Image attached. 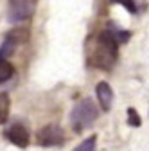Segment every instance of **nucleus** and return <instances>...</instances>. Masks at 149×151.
I'll return each mask as SVG.
<instances>
[{"mask_svg": "<svg viewBox=\"0 0 149 151\" xmlns=\"http://www.w3.org/2000/svg\"><path fill=\"white\" fill-rule=\"evenodd\" d=\"M119 54V42L111 31H102L97 38V47L90 56V63L101 68V70H111L113 63L117 61Z\"/></svg>", "mask_w": 149, "mask_h": 151, "instance_id": "nucleus-1", "label": "nucleus"}, {"mask_svg": "<svg viewBox=\"0 0 149 151\" xmlns=\"http://www.w3.org/2000/svg\"><path fill=\"white\" fill-rule=\"evenodd\" d=\"M97 119V108L92 99H81L76 103V106L70 111V122L74 126V131H83L85 128H90Z\"/></svg>", "mask_w": 149, "mask_h": 151, "instance_id": "nucleus-2", "label": "nucleus"}, {"mask_svg": "<svg viewBox=\"0 0 149 151\" xmlns=\"http://www.w3.org/2000/svg\"><path fill=\"white\" fill-rule=\"evenodd\" d=\"M36 139H38V144L43 146V147H50V146H61L65 142V131L61 126L58 124H47L43 126L38 135H36Z\"/></svg>", "mask_w": 149, "mask_h": 151, "instance_id": "nucleus-3", "label": "nucleus"}, {"mask_svg": "<svg viewBox=\"0 0 149 151\" xmlns=\"http://www.w3.org/2000/svg\"><path fill=\"white\" fill-rule=\"evenodd\" d=\"M32 13H34V0H11L7 18L13 24H22L29 20Z\"/></svg>", "mask_w": 149, "mask_h": 151, "instance_id": "nucleus-4", "label": "nucleus"}, {"mask_svg": "<svg viewBox=\"0 0 149 151\" xmlns=\"http://www.w3.org/2000/svg\"><path fill=\"white\" fill-rule=\"evenodd\" d=\"M6 139L14 144L16 147H27L29 146V129L22 124H13L6 129Z\"/></svg>", "mask_w": 149, "mask_h": 151, "instance_id": "nucleus-5", "label": "nucleus"}, {"mask_svg": "<svg viewBox=\"0 0 149 151\" xmlns=\"http://www.w3.org/2000/svg\"><path fill=\"white\" fill-rule=\"evenodd\" d=\"M95 93H97V101L101 104V110L110 111L111 104H113V90H111V86L106 81H101L95 88Z\"/></svg>", "mask_w": 149, "mask_h": 151, "instance_id": "nucleus-6", "label": "nucleus"}, {"mask_svg": "<svg viewBox=\"0 0 149 151\" xmlns=\"http://www.w3.org/2000/svg\"><path fill=\"white\" fill-rule=\"evenodd\" d=\"M9 110H11V101L7 93H0V124H6L9 117Z\"/></svg>", "mask_w": 149, "mask_h": 151, "instance_id": "nucleus-7", "label": "nucleus"}, {"mask_svg": "<svg viewBox=\"0 0 149 151\" xmlns=\"http://www.w3.org/2000/svg\"><path fill=\"white\" fill-rule=\"evenodd\" d=\"M16 45H18V42L14 40V38H13V36H7L6 42L0 45V60H4V58H7V56H11V54L14 52Z\"/></svg>", "mask_w": 149, "mask_h": 151, "instance_id": "nucleus-8", "label": "nucleus"}, {"mask_svg": "<svg viewBox=\"0 0 149 151\" xmlns=\"http://www.w3.org/2000/svg\"><path fill=\"white\" fill-rule=\"evenodd\" d=\"M13 74H14V68L13 65L4 58V60H0V83H6L13 78Z\"/></svg>", "mask_w": 149, "mask_h": 151, "instance_id": "nucleus-9", "label": "nucleus"}, {"mask_svg": "<svg viewBox=\"0 0 149 151\" xmlns=\"http://www.w3.org/2000/svg\"><path fill=\"white\" fill-rule=\"evenodd\" d=\"M95 146H97V137L92 135V137H88L85 142H81L76 149H77V151H92V149H95Z\"/></svg>", "mask_w": 149, "mask_h": 151, "instance_id": "nucleus-10", "label": "nucleus"}, {"mask_svg": "<svg viewBox=\"0 0 149 151\" xmlns=\"http://www.w3.org/2000/svg\"><path fill=\"white\" fill-rule=\"evenodd\" d=\"M128 124L133 126V128H138L140 126V117L135 108H128Z\"/></svg>", "mask_w": 149, "mask_h": 151, "instance_id": "nucleus-11", "label": "nucleus"}, {"mask_svg": "<svg viewBox=\"0 0 149 151\" xmlns=\"http://www.w3.org/2000/svg\"><path fill=\"white\" fill-rule=\"evenodd\" d=\"M111 2H115V4H120V6H124L129 13H137V4L133 2V0H111Z\"/></svg>", "mask_w": 149, "mask_h": 151, "instance_id": "nucleus-12", "label": "nucleus"}]
</instances>
